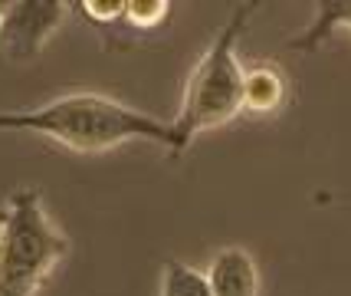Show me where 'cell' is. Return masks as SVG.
<instances>
[{
    "mask_svg": "<svg viewBox=\"0 0 351 296\" xmlns=\"http://www.w3.org/2000/svg\"><path fill=\"white\" fill-rule=\"evenodd\" d=\"M10 132L43 135L79 155L112 152L125 141H154L168 152L174 148L171 122H161L152 112L132 109L102 93H66L43 102L40 109L10 112Z\"/></svg>",
    "mask_w": 351,
    "mask_h": 296,
    "instance_id": "cell-1",
    "label": "cell"
},
{
    "mask_svg": "<svg viewBox=\"0 0 351 296\" xmlns=\"http://www.w3.org/2000/svg\"><path fill=\"white\" fill-rule=\"evenodd\" d=\"M256 7L260 3H237L233 14L227 16V23L210 40V47L204 49L194 73L187 76L181 109L171 119V128H174L171 155L174 158L184 155L200 132L220 128V125L233 122L243 112L246 69L240 66V56H237V40L246 33Z\"/></svg>",
    "mask_w": 351,
    "mask_h": 296,
    "instance_id": "cell-2",
    "label": "cell"
},
{
    "mask_svg": "<svg viewBox=\"0 0 351 296\" xmlns=\"http://www.w3.org/2000/svg\"><path fill=\"white\" fill-rule=\"evenodd\" d=\"M66 257L69 237L46 214L40 191H14L0 207V296H33Z\"/></svg>",
    "mask_w": 351,
    "mask_h": 296,
    "instance_id": "cell-3",
    "label": "cell"
},
{
    "mask_svg": "<svg viewBox=\"0 0 351 296\" xmlns=\"http://www.w3.org/2000/svg\"><path fill=\"white\" fill-rule=\"evenodd\" d=\"M73 3L66 0H14L3 10L0 23V49L14 62L36 60L49 36L62 27Z\"/></svg>",
    "mask_w": 351,
    "mask_h": 296,
    "instance_id": "cell-4",
    "label": "cell"
},
{
    "mask_svg": "<svg viewBox=\"0 0 351 296\" xmlns=\"http://www.w3.org/2000/svg\"><path fill=\"white\" fill-rule=\"evenodd\" d=\"M204 273L214 296H260V266L246 247H223Z\"/></svg>",
    "mask_w": 351,
    "mask_h": 296,
    "instance_id": "cell-5",
    "label": "cell"
},
{
    "mask_svg": "<svg viewBox=\"0 0 351 296\" xmlns=\"http://www.w3.org/2000/svg\"><path fill=\"white\" fill-rule=\"evenodd\" d=\"M289 102V79L276 62L250 66L243 76V112L250 115H276Z\"/></svg>",
    "mask_w": 351,
    "mask_h": 296,
    "instance_id": "cell-6",
    "label": "cell"
},
{
    "mask_svg": "<svg viewBox=\"0 0 351 296\" xmlns=\"http://www.w3.org/2000/svg\"><path fill=\"white\" fill-rule=\"evenodd\" d=\"M341 30L351 33V0H319L308 27H302L295 36H289V49L312 53Z\"/></svg>",
    "mask_w": 351,
    "mask_h": 296,
    "instance_id": "cell-7",
    "label": "cell"
},
{
    "mask_svg": "<svg viewBox=\"0 0 351 296\" xmlns=\"http://www.w3.org/2000/svg\"><path fill=\"white\" fill-rule=\"evenodd\" d=\"M161 296H214L210 293V280L204 270H194L191 264L181 260H165L161 270Z\"/></svg>",
    "mask_w": 351,
    "mask_h": 296,
    "instance_id": "cell-8",
    "label": "cell"
},
{
    "mask_svg": "<svg viewBox=\"0 0 351 296\" xmlns=\"http://www.w3.org/2000/svg\"><path fill=\"white\" fill-rule=\"evenodd\" d=\"M174 3L168 0H125L122 27L128 33H154L171 20Z\"/></svg>",
    "mask_w": 351,
    "mask_h": 296,
    "instance_id": "cell-9",
    "label": "cell"
},
{
    "mask_svg": "<svg viewBox=\"0 0 351 296\" xmlns=\"http://www.w3.org/2000/svg\"><path fill=\"white\" fill-rule=\"evenodd\" d=\"M73 10H79L99 30H119L125 16V0H79L73 3Z\"/></svg>",
    "mask_w": 351,
    "mask_h": 296,
    "instance_id": "cell-10",
    "label": "cell"
},
{
    "mask_svg": "<svg viewBox=\"0 0 351 296\" xmlns=\"http://www.w3.org/2000/svg\"><path fill=\"white\" fill-rule=\"evenodd\" d=\"M0 132H7V112H0Z\"/></svg>",
    "mask_w": 351,
    "mask_h": 296,
    "instance_id": "cell-11",
    "label": "cell"
},
{
    "mask_svg": "<svg viewBox=\"0 0 351 296\" xmlns=\"http://www.w3.org/2000/svg\"><path fill=\"white\" fill-rule=\"evenodd\" d=\"M3 10H7V3H0V23H3Z\"/></svg>",
    "mask_w": 351,
    "mask_h": 296,
    "instance_id": "cell-12",
    "label": "cell"
}]
</instances>
